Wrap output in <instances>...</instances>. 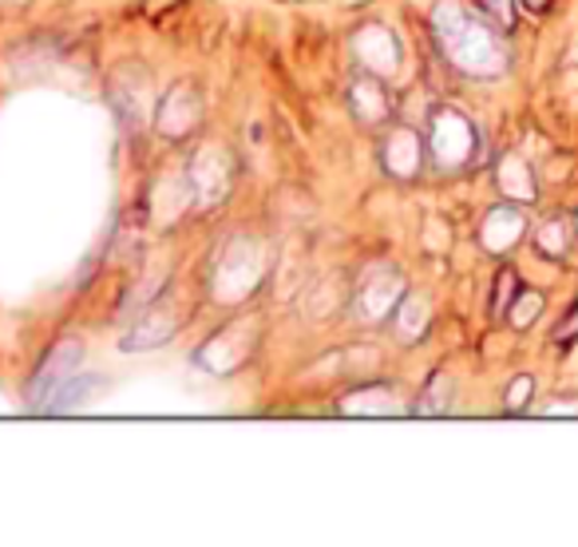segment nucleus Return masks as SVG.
Returning <instances> with one entry per match:
<instances>
[{
    "label": "nucleus",
    "instance_id": "f257e3e1",
    "mask_svg": "<svg viewBox=\"0 0 578 547\" xmlns=\"http://www.w3.org/2000/svg\"><path fill=\"white\" fill-rule=\"evenodd\" d=\"M80 354H83L80 341H63L60 349H52V361H48L37 374V381H32V405H40L44 401V392H56L63 381H68V374L80 365Z\"/></svg>",
    "mask_w": 578,
    "mask_h": 547
},
{
    "label": "nucleus",
    "instance_id": "f03ea898",
    "mask_svg": "<svg viewBox=\"0 0 578 547\" xmlns=\"http://www.w3.org/2000/svg\"><path fill=\"white\" fill-rule=\"evenodd\" d=\"M527 4H531L535 12H542V9H547V4H551V0H527Z\"/></svg>",
    "mask_w": 578,
    "mask_h": 547
}]
</instances>
